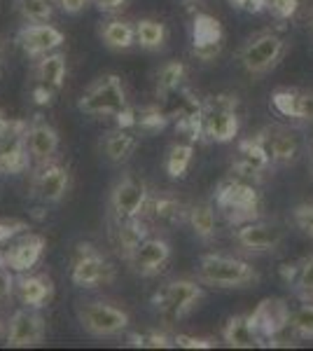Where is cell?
Masks as SVG:
<instances>
[{
	"label": "cell",
	"instance_id": "obj_30",
	"mask_svg": "<svg viewBox=\"0 0 313 351\" xmlns=\"http://www.w3.org/2000/svg\"><path fill=\"white\" fill-rule=\"evenodd\" d=\"M173 120L171 112L162 110L159 106H143V108H134V129L138 134H159L168 127Z\"/></svg>",
	"mask_w": 313,
	"mask_h": 351
},
{
	"label": "cell",
	"instance_id": "obj_38",
	"mask_svg": "<svg viewBox=\"0 0 313 351\" xmlns=\"http://www.w3.org/2000/svg\"><path fill=\"white\" fill-rule=\"evenodd\" d=\"M131 347H140V349H168L173 347V337L166 332L150 330V332H131L129 335Z\"/></svg>",
	"mask_w": 313,
	"mask_h": 351
},
{
	"label": "cell",
	"instance_id": "obj_29",
	"mask_svg": "<svg viewBox=\"0 0 313 351\" xmlns=\"http://www.w3.org/2000/svg\"><path fill=\"white\" fill-rule=\"evenodd\" d=\"M187 75V68L183 61H166L162 68L157 71L155 75V92H157V99L166 101L171 99L175 92H180L183 87V80Z\"/></svg>",
	"mask_w": 313,
	"mask_h": 351
},
{
	"label": "cell",
	"instance_id": "obj_49",
	"mask_svg": "<svg viewBox=\"0 0 313 351\" xmlns=\"http://www.w3.org/2000/svg\"><path fill=\"white\" fill-rule=\"evenodd\" d=\"M21 124H26L24 120H8V117L3 115V110H0V138H5L8 134H12L14 129H19Z\"/></svg>",
	"mask_w": 313,
	"mask_h": 351
},
{
	"label": "cell",
	"instance_id": "obj_37",
	"mask_svg": "<svg viewBox=\"0 0 313 351\" xmlns=\"http://www.w3.org/2000/svg\"><path fill=\"white\" fill-rule=\"evenodd\" d=\"M295 291L301 300H311L313 298V256L304 258L297 263V274H295L292 284Z\"/></svg>",
	"mask_w": 313,
	"mask_h": 351
},
{
	"label": "cell",
	"instance_id": "obj_22",
	"mask_svg": "<svg viewBox=\"0 0 313 351\" xmlns=\"http://www.w3.org/2000/svg\"><path fill=\"white\" fill-rule=\"evenodd\" d=\"M26 143L28 152L36 162H49L59 150V134L42 115H36L26 129Z\"/></svg>",
	"mask_w": 313,
	"mask_h": 351
},
{
	"label": "cell",
	"instance_id": "obj_9",
	"mask_svg": "<svg viewBox=\"0 0 313 351\" xmlns=\"http://www.w3.org/2000/svg\"><path fill=\"white\" fill-rule=\"evenodd\" d=\"M150 192L147 185L136 176H124L110 190V211L117 220L138 218L145 211Z\"/></svg>",
	"mask_w": 313,
	"mask_h": 351
},
{
	"label": "cell",
	"instance_id": "obj_5",
	"mask_svg": "<svg viewBox=\"0 0 313 351\" xmlns=\"http://www.w3.org/2000/svg\"><path fill=\"white\" fill-rule=\"evenodd\" d=\"M201 300H203V288L197 281L175 279L164 288H159L155 295H152V304H155L159 316L166 324H175V321L185 319L190 311H195Z\"/></svg>",
	"mask_w": 313,
	"mask_h": 351
},
{
	"label": "cell",
	"instance_id": "obj_12",
	"mask_svg": "<svg viewBox=\"0 0 313 351\" xmlns=\"http://www.w3.org/2000/svg\"><path fill=\"white\" fill-rule=\"evenodd\" d=\"M255 138L262 143V148L266 150L269 160L274 167H290L299 160L301 155V141L295 129L290 127H266L255 136Z\"/></svg>",
	"mask_w": 313,
	"mask_h": 351
},
{
	"label": "cell",
	"instance_id": "obj_18",
	"mask_svg": "<svg viewBox=\"0 0 313 351\" xmlns=\"http://www.w3.org/2000/svg\"><path fill=\"white\" fill-rule=\"evenodd\" d=\"M68 171L61 164L54 162H40V167L33 173V192L40 202L45 204H59L68 192Z\"/></svg>",
	"mask_w": 313,
	"mask_h": 351
},
{
	"label": "cell",
	"instance_id": "obj_43",
	"mask_svg": "<svg viewBox=\"0 0 313 351\" xmlns=\"http://www.w3.org/2000/svg\"><path fill=\"white\" fill-rule=\"evenodd\" d=\"M173 347L180 349H210L213 342L208 337H195V335H173Z\"/></svg>",
	"mask_w": 313,
	"mask_h": 351
},
{
	"label": "cell",
	"instance_id": "obj_4",
	"mask_svg": "<svg viewBox=\"0 0 313 351\" xmlns=\"http://www.w3.org/2000/svg\"><path fill=\"white\" fill-rule=\"evenodd\" d=\"M241 129L238 99L231 94H215L203 101V136L213 143H231Z\"/></svg>",
	"mask_w": 313,
	"mask_h": 351
},
{
	"label": "cell",
	"instance_id": "obj_21",
	"mask_svg": "<svg viewBox=\"0 0 313 351\" xmlns=\"http://www.w3.org/2000/svg\"><path fill=\"white\" fill-rule=\"evenodd\" d=\"M42 251H45V237L33 234V232H24V234L5 251L8 267L12 271H19V274L31 271L40 263V258H42Z\"/></svg>",
	"mask_w": 313,
	"mask_h": 351
},
{
	"label": "cell",
	"instance_id": "obj_23",
	"mask_svg": "<svg viewBox=\"0 0 313 351\" xmlns=\"http://www.w3.org/2000/svg\"><path fill=\"white\" fill-rule=\"evenodd\" d=\"M138 143H140V138H138V132H136V129L117 127L101 138V152H103V157L108 162L122 164L134 155L136 148H138Z\"/></svg>",
	"mask_w": 313,
	"mask_h": 351
},
{
	"label": "cell",
	"instance_id": "obj_35",
	"mask_svg": "<svg viewBox=\"0 0 313 351\" xmlns=\"http://www.w3.org/2000/svg\"><path fill=\"white\" fill-rule=\"evenodd\" d=\"M147 208H150L152 216H155L157 220H162V223H175V220H180V216H183V211H185L183 204L175 199V197H168V195L150 197V199H147L145 211Z\"/></svg>",
	"mask_w": 313,
	"mask_h": 351
},
{
	"label": "cell",
	"instance_id": "obj_26",
	"mask_svg": "<svg viewBox=\"0 0 313 351\" xmlns=\"http://www.w3.org/2000/svg\"><path fill=\"white\" fill-rule=\"evenodd\" d=\"M33 75H36V84H42V87L52 89V92H59L66 80V54L49 52L38 56Z\"/></svg>",
	"mask_w": 313,
	"mask_h": 351
},
{
	"label": "cell",
	"instance_id": "obj_15",
	"mask_svg": "<svg viewBox=\"0 0 313 351\" xmlns=\"http://www.w3.org/2000/svg\"><path fill=\"white\" fill-rule=\"evenodd\" d=\"M225 45V31L213 14H197L192 21V54L201 61L218 59Z\"/></svg>",
	"mask_w": 313,
	"mask_h": 351
},
{
	"label": "cell",
	"instance_id": "obj_33",
	"mask_svg": "<svg viewBox=\"0 0 313 351\" xmlns=\"http://www.w3.org/2000/svg\"><path fill=\"white\" fill-rule=\"evenodd\" d=\"M192 230L201 241H210L215 237V206L208 202H199L187 211Z\"/></svg>",
	"mask_w": 313,
	"mask_h": 351
},
{
	"label": "cell",
	"instance_id": "obj_6",
	"mask_svg": "<svg viewBox=\"0 0 313 351\" xmlns=\"http://www.w3.org/2000/svg\"><path fill=\"white\" fill-rule=\"evenodd\" d=\"M77 321L92 337H117L129 328L131 319L124 309L108 302H84L77 307Z\"/></svg>",
	"mask_w": 313,
	"mask_h": 351
},
{
	"label": "cell",
	"instance_id": "obj_44",
	"mask_svg": "<svg viewBox=\"0 0 313 351\" xmlns=\"http://www.w3.org/2000/svg\"><path fill=\"white\" fill-rule=\"evenodd\" d=\"M269 3L271 0H229L231 8L241 10V12H248V14L264 12V10H269Z\"/></svg>",
	"mask_w": 313,
	"mask_h": 351
},
{
	"label": "cell",
	"instance_id": "obj_7",
	"mask_svg": "<svg viewBox=\"0 0 313 351\" xmlns=\"http://www.w3.org/2000/svg\"><path fill=\"white\" fill-rule=\"evenodd\" d=\"M288 43L276 33H260V36L250 38L238 52V61L246 68L250 75H264V73L274 71L278 61L286 56Z\"/></svg>",
	"mask_w": 313,
	"mask_h": 351
},
{
	"label": "cell",
	"instance_id": "obj_3",
	"mask_svg": "<svg viewBox=\"0 0 313 351\" xmlns=\"http://www.w3.org/2000/svg\"><path fill=\"white\" fill-rule=\"evenodd\" d=\"M127 106V89H124L122 77L115 73H108L94 80L77 101V108L92 117H115Z\"/></svg>",
	"mask_w": 313,
	"mask_h": 351
},
{
	"label": "cell",
	"instance_id": "obj_19",
	"mask_svg": "<svg viewBox=\"0 0 313 351\" xmlns=\"http://www.w3.org/2000/svg\"><path fill=\"white\" fill-rule=\"evenodd\" d=\"M28 122L0 138V176H19L31 167V152L26 143Z\"/></svg>",
	"mask_w": 313,
	"mask_h": 351
},
{
	"label": "cell",
	"instance_id": "obj_42",
	"mask_svg": "<svg viewBox=\"0 0 313 351\" xmlns=\"http://www.w3.org/2000/svg\"><path fill=\"white\" fill-rule=\"evenodd\" d=\"M299 10V0H271L269 3V12L276 16L278 21L292 19Z\"/></svg>",
	"mask_w": 313,
	"mask_h": 351
},
{
	"label": "cell",
	"instance_id": "obj_25",
	"mask_svg": "<svg viewBox=\"0 0 313 351\" xmlns=\"http://www.w3.org/2000/svg\"><path fill=\"white\" fill-rule=\"evenodd\" d=\"M147 234H150V228H147L145 220H140V216L129 220H117V228L110 232L112 243H115L117 253L124 260L147 239Z\"/></svg>",
	"mask_w": 313,
	"mask_h": 351
},
{
	"label": "cell",
	"instance_id": "obj_47",
	"mask_svg": "<svg viewBox=\"0 0 313 351\" xmlns=\"http://www.w3.org/2000/svg\"><path fill=\"white\" fill-rule=\"evenodd\" d=\"M129 5V0H96V8L105 14H115L119 10H124Z\"/></svg>",
	"mask_w": 313,
	"mask_h": 351
},
{
	"label": "cell",
	"instance_id": "obj_28",
	"mask_svg": "<svg viewBox=\"0 0 313 351\" xmlns=\"http://www.w3.org/2000/svg\"><path fill=\"white\" fill-rule=\"evenodd\" d=\"M101 40L112 52H127L136 45V26L124 19H112L101 28Z\"/></svg>",
	"mask_w": 313,
	"mask_h": 351
},
{
	"label": "cell",
	"instance_id": "obj_51",
	"mask_svg": "<svg viewBox=\"0 0 313 351\" xmlns=\"http://www.w3.org/2000/svg\"><path fill=\"white\" fill-rule=\"evenodd\" d=\"M311 26H313V19H311Z\"/></svg>",
	"mask_w": 313,
	"mask_h": 351
},
{
	"label": "cell",
	"instance_id": "obj_41",
	"mask_svg": "<svg viewBox=\"0 0 313 351\" xmlns=\"http://www.w3.org/2000/svg\"><path fill=\"white\" fill-rule=\"evenodd\" d=\"M292 218H295V225L304 232L306 237L313 239V204H301L292 211Z\"/></svg>",
	"mask_w": 313,
	"mask_h": 351
},
{
	"label": "cell",
	"instance_id": "obj_45",
	"mask_svg": "<svg viewBox=\"0 0 313 351\" xmlns=\"http://www.w3.org/2000/svg\"><path fill=\"white\" fill-rule=\"evenodd\" d=\"M14 288H16L14 276L10 274L8 269H0V302H5V300H8L10 295H12Z\"/></svg>",
	"mask_w": 313,
	"mask_h": 351
},
{
	"label": "cell",
	"instance_id": "obj_34",
	"mask_svg": "<svg viewBox=\"0 0 313 351\" xmlns=\"http://www.w3.org/2000/svg\"><path fill=\"white\" fill-rule=\"evenodd\" d=\"M301 104H304V92L297 89H276L271 94V108L290 120H301Z\"/></svg>",
	"mask_w": 313,
	"mask_h": 351
},
{
	"label": "cell",
	"instance_id": "obj_24",
	"mask_svg": "<svg viewBox=\"0 0 313 351\" xmlns=\"http://www.w3.org/2000/svg\"><path fill=\"white\" fill-rule=\"evenodd\" d=\"M16 295L21 304L33 309H42L54 298V281L47 274H31L16 279Z\"/></svg>",
	"mask_w": 313,
	"mask_h": 351
},
{
	"label": "cell",
	"instance_id": "obj_10",
	"mask_svg": "<svg viewBox=\"0 0 313 351\" xmlns=\"http://www.w3.org/2000/svg\"><path fill=\"white\" fill-rule=\"evenodd\" d=\"M112 279V267L103 253H99L92 243L77 246V256L73 260L71 281L77 288H96Z\"/></svg>",
	"mask_w": 313,
	"mask_h": 351
},
{
	"label": "cell",
	"instance_id": "obj_40",
	"mask_svg": "<svg viewBox=\"0 0 313 351\" xmlns=\"http://www.w3.org/2000/svg\"><path fill=\"white\" fill-rule=\"evenodd\" d=\"M28 230V225L19 218H0V243H8L21 237Z\"/></svg>",
	"mask_w": 313,
	"mask_h": 351
},
{
	"label": "cell",
	"instance_id": "obj_2",
	"mask_svg": "<svg viewBox=\"0 0 313 351\" xmlns=\"http://www.w3.org/2000/svg\"><path fill=\"white\" fill-rule=\"evenodd\" d=\"M215 208H220L229 223H248V220L260 218V192L250 180L234 176V178L222 180L218 185V190H215Z\"/></svg>",
	"mask_w": 313,
	"mask_h": 351
},
{
	"label": "cell",
	"instance_id": "obj_50",
	"mask_svg": "<svg viewBox=\"0 0 313 351\" xmlns=\"http://www.w3.org/2000/svg\"><path fill=\"white\" fill-rule=\"evenodd\" d=\"M8 267V258H5V251L0 248V269H5Z\"/></svg>",
	"mask_w": 313,
	"mask_h": 351
},
{
	"label": "cell",
	"instance_id": "obj_39",
	"mask_svg": "<svg viewBox=\"0 0 313 351\" xmlns=\"http://www.w3.org/2000/svg\"><path fill=\"white\" fill-rule=\"evenodd\" d=\"M16 8H19L21 16L26 21H49L52 19V5L49 0H16Z\"/></svg>",
	"mask_w": 313,
	"mask_h": 351
},
{
	"label": "cell",
	"instance_id": "obj_36",
	"mask_svg": "<svg viewBox=\"0 0 313 351\" xmlns=\"http://www.w3.org/2000/svg\"><path fill=\"white\" fill-rule=\"evenodd\" d=\"M290 330L301 339H313V304L306 302L290 316Z\"/></svg>",
	"mask_w": 313,
	"mask_h": 351
},
{
	"label": "cell",
	"instance_id": "obj_31",
	"mask_svg": "<svg viewBox=\"0 0 313 351\" xmlns=\"http://www.w3.org/2000/svg\"><path fill=\"white\" fill-rule=\"evenodd\" d=\"M168 38V31L162 21L157 19H140L136 24V45L145 49V52H159L164 49Z\"/></svg>",
	"mask_w": 313,
	"mask_h": 351
},
{
	"label": "cell",
	"instance_id": "obj_16",
	"mask_svg": "<svg viewBox=\"0 0 313 351\" xmlns=\"http://www.w3.org/2000/svg\"><path fill=\"white\" fill-rule=\"evenodd\" d=\"M66 43L64 33L59 31L56 26L47 24V21H38V24H26L19 28L16 33V45L24 49V54L28 56H42L49 52H56L61 45Z\"/></svg>",
	"mask_w": 313,
	"mask_h": 351
},
{
	"label": "cell",
	"instance_id": "obj_32",
	"mask_svg": "<svg viewBox=\"0 0 313 351\" xmlns=\"http://www.w3.org/2000/svg\"><path fill=\"white\" fill-rule=\"evenodd\" d=\"M192 160H195V145L190 143H173L166 152V162H164V167H166V173L168 178L173 180H180L185 178L187 171H190L192 167Z\"/></svg>",
	"mask_w": 313,
	"mask_h": 351
},
{
	"label": "cell",
	"instance_id": "obj_11",
	"mask_svg": "<svg viewBox=\"0 0 313 351\" xmlns=\"http://www.w3.org/2000/svg\"><path fill=\"white\" fill-rule=\"evenodd\" d=\"M286 239V230L278 223H266V220H248V223L236 225L234 230V241L243 251L250 253H269L276 251Z\"/></svg>",
	"mask_w": 313,
	"mask_h": 351
},
{
	"label": "cell",
	"instance_id": "obj_17",
	"mask_svg": "<svg viewBox=\"0 0 313 351\" xmlns=\"http://www.w3.org/2000/svg\"><path fill=\"white\" fill-rule=\"evenodd\" d=\"M168 260H171V243L166 239H159V237H147L127 258V263L138 276H155L166 267Z\"/></svg>",
	"mask_w": 313,
	"mask_h": 351
},
{
	"label": "cell",
	"instance_id": "obj_27",
	"mask_svg": "<svg viewBox=\"0 0 313 351\" xmlns=\"http://www.w3.org/2000/svg\"><path fill=\"white\" fill-rule=\"evenodd\" d=\"M222 339L227 347L234 349H253L260 344V337L255 332L253 324H250L248 314H236L231 319H227L225 328H222Z\"/></svg>",
	"mask_w": 313,
	"mask_h": 351
},
{
	"label": "cell",
	"instance_id": "obj_46",
	"mask_svg": "<svg viewBox=\"0 0 313 351\" xmlns=\"http://www.w3.org/2000/svg\"><path fill=\"white\" fill-rule=\"evenodd\" d=\"M54 94L56 92H52V89H47V87H42V84H36V87L31 89V96H33V101H36L38 106H52Z\"/></svg>",
	"mask_w": 313,
	"mask_h": 351
},
{
	"label": "cell",
	"instance_id": "obj_8",
	"mask_svg": "<svg viewBox=\"0 0 313 351\" xmlns=\"http://www.w3.org/2000/svg\"><path fill=\"white\" fill-rule=\"evenodd\" d=\"M250 316V324H253L255 332H258L260 342L276 344V339L286 330H290V316L292 311L286 304V300L281 298H266L258 304V309Z\"/></svg>",
	"mask_w": 313,
	"mask_h": 351
},
{
	"label": "cell",
	"instance_id": "obj_20",
	"mask_svg": "<svg viewBox=\"0 0 313 351\" xmlns=\"http://www.w3.org/2000/svg\"><path fill=\"white\" fill-rule=\"evenodd\" d=\"M171 117H173L178 134L187 136L192 143L203 138V101H199L192 92L180 89V101Z\"/></svg>",
	"mask_w": 313,
	"mask_h": 351
},
{
	"label": "cell",
	"instance_id": "obj_1",
	"mask_svg": "<svg viewBox=\"0 0 313 351\" xmlns=\"http://www.w3.org/2000/svg\"><path fill=\"white\" fill-rule=\"evenodd\" d=\"M199 281L215 288H248L260 281L258 269L246 260L208 253L199 260Z\"/></svg>",
	"mask_w": 313,
	"mask_h": 351
},
{
	"label": "cell",
	"instance_id": "obj_14",
	"mask_svg": "<svg viewBox=\"0 0 313 351\" xmlns=\"http://www.w3.org/2000/svg\"><path fill=\"white\" fill-rule=\"evenodd\" d=\"M45 335H47V324H45L42 314L33 307L14 311L8 324V347L14 349L38 347L45 339Z\"/></svg>",
	"mask_w": 313,
	"mask_h": 351
},
{
	"label": "cell",
	"instance_id": "obj_13",
	"mask_svg": "<svg viewBox=\"0 0 313 351\" xmlns=\"http://www.w3.org/2000/svg\"><path fill=\"white\" fill-rule=\"evenodd\" d=\"M271 167H274V164H271L266 150L262 148V143L255 138V136L238 141L236 157H234V162H231V173H234L236 178L258 183V180H262L266 173H269Z\"/></svg>",
	"mask_w": 313,
	"mask_h": 351
},
{
	"label": "cell",
	"instance_id": "obj_48",
	"mask_svg": "<svg viewBox=\"0 0 313 351\" xmlns=\"http://www.w3.org/2000/svg\"><path fill=\"white\" fill-rule=\"evenodd\" d=\"M59 5L66 14H79L89 5V0H59Z\"/></svg>",
	"mask_w": 313,
	"mask_h": 351
}]
</instances>
